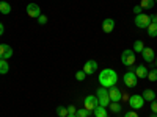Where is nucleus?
Masks as SVG:
<instances>
[{"label":"nucleus","instance_id":"obj_1","mask_svg":"<svg viewBox=\"0 0 157 117\" xmlns=\"http://www.w3.org/2000/svg\"><path fill=\"white\" fill-rule=\"evenodd\" d=\"M99 84L102 86V87H112V86H116V83H118V73H116V70H113V69H104V70H101L99 72Z\"/></svg>","mask_w":157,"mask_h":117},{"label":"nucleus","instance_id":"obj_2","mask_svg":"<svg viewBox=\"0 0 157 117\" xmlns=\"http://www.w3.org/2000/svg\"><path fill=\"white\" fill-rule=\"evenodd\" d=\"M96 97H98V100H99V106H104V108H109V105H110V97H109V89L107 87H99L98 89V92H96Z\"/></svg>","mask_w":157,"mask_h":117},{"label":"nucleus","instance_id":"obj_3","mask_svg":"<svg viewBox=\"0 0 157 117\" xmlns=\"http://www.w3.org/2000/svg\"><path fill=\"white\" fill-rule=\"evenodd\" d=\"M135 27L137 28H141V30H146L151 23V16L145 14V12H141V14H137L135 16Z\"/></svg>","mask_w":157,"mask_h":117},{"label":"nucleus","instance_id":"obj_4","mask_svg":"<svg viewBox=\"0 0 157 117\" xmlns=\"http://www.w3.org/2000/svg\"><path fill=\"white\" fill-rule=\"evenodd\" d=\"M121 62L124 64L126 67L134 66V64H135V51H134V50H130V48L124 50L123 53H121Z\"/></svg>","mask_w":157,"mask_h":117},{"label":"nucleus","instance_id":"obj_5","mask_svg":"<svg viewBox=\"0 0 157 117\" xmlns=\"http://www.w3.org/2000/svg\"><path fill=\"white\" fill-rule=\"evenodd\" d=\"M98 106H99V100H98L96 95H88V97L83 98V108L88 109L90 112H93Z\"/></svg>","mask_w":157,"mask_h":117},{"label":"nucleus","instance_id":"obj_6","mask_svg":"<svg viewBox=\"0 0 157 117\" xmlns=\"http://www.w3.org/2000/svg\"><path fill=\"white\" fill-rule=\"evenodd\" d=\"M127 101H129V106L132 108V109H141L143 105H145V98H143L141 95H138V94L130 95Z\"/></svg>","mask_w":157,"mask_h":117},{"label":"nucleus","instance_id":"obj_7","mask_svg":"<svg viewBox=\"0 0 157 117\" xmlns=\"http://www.w3.org/2000/svg\"><path fill=\"white\" fill-rule=\"evenodd\" d=\"M123 81H124V84L127 86V87H135L137 86V83H138V78H137V75H135V72H126L124 75H123Z\"/></svg>","mask_w":157,"mask_h":117},{"label":"nucleus","instance_id":"obj_8","mask_svg":"<svg viewBox=\"0 0 157 117\" xmlns=\"http://www.w3.org/2000/svg\"><path fill=\"white\" fill-rule=\"evenodd\" d=\"M109 97H110V101H121L123 100V92L118 86H112L109 87Z\"/></svg>","mask_w":157,"mask_h":117},{"label":"nucleus","instance_id":"obj_9","mask_svg":"<svg viewBox=\"0 0 157 117\" xmlns=\"http://www.w3.org/2000/svg\"><path fill=\"white\" fill-rule=\"evenodd\" d=\"M27 14H29V17H32V19H38L39 16L43 14V12H41V8H39V5H36V3H29V5H27Z\"/></svg>","mask_w":157,"mask_h":117},{"label":"nucleus","instance_id":"obj_10","mask_svg":"<svg viewBox=\"0 0 157 117\" xmlns=\"http://www.w3.org/2000/svg\"><path fill=\"white\" fill-rule=\"evenodd\" d=\"M86 75H93L96 70H98V62L94 59H88L85 64H83V69H82Z\"/></svg>","mask_w":157,"mask_h":117},{"label":"nucleus","instance_id":"obj_11","mask_svg":"<svg viewBox=\"0 0 157 117\" xmlns=\"http://www.w3.org/2000/svg\"><path fill=\"white\" fill-rule=\"evenodd\" d=\"M13 56V48L8 44H0V59H10Z\"/></svg>","mask_w":157,"mask_h":117},{"label":"nucleus","instance_id":"obj_12","mask_svg":"<svg viewBox=\"0 0 157 117\" xmlns=\"http://www.w3.org/2000/svg\"><path fill=\"white\" fill-rule=\"evenodd\" d=\"M141 56H143V59H145L146 62H154V59H155L154 50H152L151 47H145V48H143V51H141Z\"/></svg>","mask_w":157,"mask_h":117},{"label":"nucleus","instance_id":"obj_13","mask_svg":"<svg viewBox=\"0 0 157 117\" xmlns=\"http://www.w3.org/2000/svg\"><path fill=\"white\" fill-rule=\"evenodd\" d=\"M102 30L105 31V33H112L113 30H115V20L112 19V17H109V19H104V22H102Z\"/></svg>","mask_w":157,"mask_h":117},{"label":"nucleus","instance_id":"obj_14","mask_svg":"<svg viewBox=\"0 0 157 117\" xmlns=\"http://www.w3.org/2000/svg\"><path fill=\"white\" fill-rule=\"evenodd\" d=\"M148 69H146V66H137L135 67V75H137V78H148Z\"/></svg>","mask_w":157,"mask_h":117},{"label":"nucleus","instance_id":"obj_15","mask_svg":"<svg viewBox=\"0 0 157 117\" xmlns=\"http://www.w3.org/2000/svg\"><path fill=\"white\" fill-rule=\"evenodd\" d=\"M141 97L145 98V101H152V100H155L157 94L154 92L152 89H145V90H143V94H141Z\"/></svg>","mask_w":157,"mask_h":117},{"label":"nucleus","instance_id":"obj_16","mask_svg":"<svg viewBox=\"0 0 157 117\" xmlns=\"http://www.w3.org/2000/svg\"><path fill=\"white\" fill-rule=\"evenodd\" d=\"M10 72V64L6 59H0V75H5Z\"/></svg>","mask_w":157,"mask_h":117},{"label":"nucleus","instance_id":"obj_17","mask_svg":"<svg viewBox=\"0 0 157 117\" xmlns=\"http://www.w3.org/2000/svg\"><path fill=\"white\" fill-rule=\"evenodd\" d=\"M93 112H94V115H96V117H109L107 108H104V106H98Z\"/></svg>","mask_w":157,"mask_h":117},{"label":"nucleus","instance_id":"obj_18","mask_svg":"<svg viewBox=\"0 0 157 117\" xmlns=\"http://www.w3.org/2000/svg\"><path fill=\"white\" fill-rule=\"evenodd\" d=\"M109 108H110L112 112H115V114H118V112H121V111H123V106H121V103H120V101H112L110 105H109Z\"/></svg>","mask_w":157,"mask_h":117},{"label":"nucleus","instance_id":"obj_19","mask_svg":"<svg viewBox=\"0 0 157 117\" xmlns=\"http://www.w3.org/2000/svg\"><path fill=\"white\" fill-rule=\"evenodd\" d=\"M134 48V51H135V53H141V51H143V48H145V44H143V41H140V39H137V41L134 42V45H132Z\"/></svg>","mask_w":157,"mask_h":117},{"label":"nucleus","instance_id":"obj_20","mask_svg":"<svg viewBox=\"0 0 157 117\" xmlns=\"http://www.w3.org/2000/svg\"><path fill=\"white\" fill-rule=\"evenodd\" d=\"M0 12H2V14H10L11 12V5L8 2H0Z\"/></svg>","mask_w":157,"mask_h":117},{"label":"nucleus","instance_id":"obj_21","mask_svg":"<svg viewBox=\"0 0 157 117\" xmlns=\"http://www.w3.org/2000/svg\"><path fill=\"white\" fill-rule=\"evenodd\" d=\"M146 30H148V36H151V37H155V36H157V23L151 22V23H149V27H148Z\"/></svg>","mask_w":157,"mask_h":117},{"label":"nucleus","instance_id":"obj_22","mask_svg":"<svg viewBox=\"0 0 157 117\" xmlns=\"http://www.w3.org/2000/svg\"><path fill=\"white\" fill-rule=\"evenodd\" d=\"M154 0H141V3H140V6H141V9H151V8H154Z\"/></svg>","mask_w":157,"mask_h":117},{"label":"nucleus","instance_id":"obj_23","mask_svg":"<svg viewBox=\"0 0 157 117\" xmlns=\"http://www.w3.org/2000/svg\"><path fill=\"white\" fill-rule=\"evenodd\" d=\"M57 115L58 117H68V108L66 106H58L57 108Z\"/></svg>","mask_w":157,"mask_h":117},{"label":"nucleus","instance_id":"obj_24","mask_svg":"<svg viewBox=\"0 0 157 117\" xmlns=\"http://www.w3.org/2000/svg\"><path fill=\"white\" fill-rule=\"evenodd\" d=\"M148 80L149 81H157V69H152V70H149L148 72Z\"/></svg>","mask_w":157,"mask_h":117},{"label":"nucleus","instance_id":"obj_25","mask_svg":"<svg viewBox=\"0 0 157 117\" xmlns=\"http://www.w3.org/2000/svg\"><path fill=\"white\" fill-rule=\"evenodd\" d=\"M75 115H77V117H90V111H88V109H85V108H82V109H77Z\"/></svg>","mask_w":157,"mask_h":117},{"label":"nucleus","instance_id":"obj_26","mask_svg":"<svg viewBox=\"0 0 157 117\" xmlns=\"http://www.w3.org/2000/svg\"><path fill=\"white\" fill-rule=\"evenodd\" d=\"M86 78V73L83 72V70H78V72H75V80L77 81H83Z\"/></svg>","mask_w":157,"mask_h":117},{"label":"nucleus","instance_id":"obj_27","mask_svg":"<svg viewBox=\"0 0 157 117\" xmlns=\"http://www.w3.org/2000/svg\"><path fill=\"white\" fill-rule=\"evenodd\" d=\"M38 23H39V25H46V23H47V16H46V14H41V16L38 17Z\"/></svg>","mask_w":157,"mask_h":117},{"label":"nucleus","instance_id":"obj_28","mask_svg":"<svg viewBox=\"0 0 157 117\" xmlns=\"http://www.w3.org/2000/svg\"><path fill=\"white\" fill-rule=\"evenodd\" d=\"M75 112H77V108H75L74 105H69V106H68V115H74Z\"/></svg>","mask_w":157,"mask_h":117},{"label":"nucleus","instance_id":"obj_29","mask_svg":"<svg viewBox=\"0 0 157 117\" xmlns=\"http://www.w3.org/2000/svg\"><path fill=\"white\" fill-rule=\"evenodd\" d=\"M151 111H152V114H157V100L151 101Z\"/></svg>","mask_w":157,"mask_h":117},{"label":"nucleus","instance_id":"obj_30","mask_svg":"<svg viewBox=\"0 0 157 117\" xmlns=\"http://www.w3.org/2000/svg\"><path fill=\"white\" fill-rule=\"evenodd\" d=\"M124 117H138V114H137L135 111H127V112L124 114Z\"/></svg>","mask_w":157,"mask_h":117},{"label":"nucleus","instance_id":"obj_31","mask_svg":"<svg viewBox=\"0 0 157 117\" xmlns=\"http://www.w3.org/2000/svg\"><path fill=\"white\" fill-rule=\"evenodd\" d=\"M134 12H135V14H141V6L140 5H135L134 6Z\"/></svg>","mask_w":157,"mask_h":117},{"label":"nucleus","instance_id":"obj_32","mask_svg":"<svg viewBox=\"0 0 157 117\" xmlns=\"http://www.w3.org/2000/svg\"><path fill=\"white\" fill-rule=\"evenodd\" d=\"M3 33H5V25H3L2 22H0V36H2Z\"/></svg>","mask_w":157,"mask_h":117},{"label":"nucleus","instance_id":"obj_33","mask_svg":"<svg viewBox=\"0 0 157 117\" xmlns=\"http://www.w3.org/2000/svg\"><path fill=\"white\" fill-rule=\"evenodd\" d=\"M151 22H154V23H157V14H154V16H151Z\"/></svg>","mask_w":157,"mask_h":117},{"label":"nucleus","instance_id":"obj_34","mask_svg":"<svg viewBox=\"0 0 157 117\" xmlns=\"http://www.w3.org/2000/svg\"><path fill=\"white\" fill-rule=\"evenodd\" d=\"M154 62H155V69H157V56H155V59H154Z\"/></svg>","mask_w":157,"mask_h":117},{"label":"nucleus","instance_id":"obj_35","mask_svg":"<svg viewBox=\"0 0 157 117\" xmlns=\"http://www.w3.org/2000/svg\"><path fill=\"white\" fill-rule=\"evenodd\" d=\"M68 117H77V115H75V114H74V115H68Z\"/></svg>","mask_w":157,"mask_h":117},{"label":"nucleus","instance_id":"obj_36","mask_svg":"<svg viewBox=\"0 0 157 117\" xmlns=\"http://www.w3.org/2000/svg\"><path fill=\"white\" fill-rule=\"evenodd\" d=\"M152 117H157V114H152Z\"/></svg>","mask_w":157,"mask_h":117},{"label":"nucleus","instance_id":"obj_37","mask_svg":"<svg viewBox=\"0 0 157 117\" xmlns=\"http://www.w3.org/2000/svg\"><path fill=\"white\" fill-rule=\"evenodd\" d=\"M154 2H155V3H157V0H154Z\"/></svg>","mask_w":157,"mask_h":117},{"label":"nucleus","instance_id":"obj_38","mask_svg":"<svg viewBox=\"0 0 157 117\" xmlns=\"http://www.w3.org/2000/svg\"><path fill=\"white\" fill-rule=\"evenodd\" d=\"M155 94H157V92H155Z\"/></svg>","mask_w":157,"mask_h":117}]
</instances>
